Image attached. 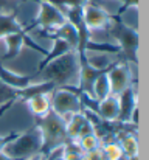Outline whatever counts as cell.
Returning a JSON list of instances; mask_svg holds the SVG:
<instances>
[{
    "label": "cell",
    "instance_id": "6da1fadb",
    "mask_svg": "<svg viewBox=\"0 0 149 160\" xmlns=\"http://www.w3.org/2000/svg\"><path fill=\"white\" fill-rule=\"evenodd\" d=\"M79 70H81L79 52L72 50L68 53L50 61L42 68H39L34 76L37 81H33V82H50L54 87H73V86L78 87Z\"/></svg>",
    "mask_w": 149,
    "mask_h": 160
},
{
    "label": "cell",
    "instance_id": "7a4b0ae2",
    "mask_svg": "<svg viewBox=\"0 0 149 160\" xmlns=\"http://www.w3.org/2000/svg\"><path fill=\"white\" fill-rule=\"evenodd\" d=\"M36 126L41 129V134H42V154L45 156L53 149L64 146L65 143L70 142L65 131L64 118L56 115L53 110H50L44 117H37Z\"/></svg>",
    "mask_w": 149,
    "mask_h": 160
},
{
    "label": "cell",
    "instance_id": "3957f363",
    "mask_svg": "<svg viewBox=\"0 0 149 160\" xmlns=\"http://www.w3.org/2000/svg\"><path fill=\"white\" fill-rule=\"evenodd\" d=\"M3 152L11 160H27L42 152V134L37 126L17 134L3 148Z\"/></svg>",
    "mask_w": 149,
    "mask_h": 160
},
{
    "label": "cell",
    "instance_id": "277c9868",
    "mask_svg": "<svg viewBox=\"0 0 149 160\" xmlns=\"http://www.w3.org/2000/svg\"><path fill=\"white\" fill-rule=\"evenodd\" d=\"M50 109L64 120L73 113L82 112L84 107L79 100L78 87H56L50 92Z\"/></svg>",
    "mask_w": 149,
    "mask_h": 160
},
{
    "label": "cell",
    "instance_id": "5b68a950",
    "mask_svg": "<svg viewBox=\"0 0 149 160\" xmlns=\"http://www.w3.org/2000/svg\"><path fill=\"white\" fill-rule=\"evenodd\" d=\"M34 20H36L37 28L54 33L67 20V17H65V12L56 3H53L50 0H41L37 3V11H36Z\"/></svg>",
    "mask_w": 149,
    "mask_h": 160
},
{
    "label": "cell",
    "instance_id": "8992f818",
    "mask_svg": "<svg viewBox=\"0 0 149 160\" xmlns=\"http://www.w3.org/2000/svg\"><path fill=\"white\" fill-rule=\"evenodd\" d=\"M106 75L110 84V95L113 97H118L123 90L129 89L134 84L131 64H127L126 61H117L106 70Z\"/></svg>",
    "mask_w": 149,
    "mask_h": 160
},
{
    "label": "cell",
    "instance_id": "52a82bcc",
    "mask_svg": "<svg viewBox=\"0 0 149 160\" xmlns=\"http://www.w3.org/2000/svg\"><path fill=\"white\" fill-rule=\"evenodd\" d=\"M81 17H82V23H84L87 31L107 28L112 22L110 16H107L102 9H99L87 2H84L81 5Z\"/></svg>",
    "mask_w": 149,
    "mask_h": 160
},
{
    "label": "cell",
    "instance_id": "ba28073f",
    "mask_svg": "<svg viewBox=\"0 0 149 160\" xmlns=\"http://www.w3.org/2000/svg\"><path fill=\"white\" fill-rule=\"evenodd\" d=\"M81 59L92 68L99 70V72H106L110 65H113L117 62V59H113L112 56L115 53H106V52H97V50H82L81 53Z\"/></svg>",
    "mask_w": 149,
    "mask_h": 160
},
{
    "label": "cell",
    "instance_id": "9c48e42d",
    "mask_svg": "<svg viewBox=\"0 0 149 160\" xmlns=\"http://www.w3.org/2000/svg\"><path fill=\"white\" fill-rule=\"evenodd\" d=\"M117 98H118V104H120V115H118V121H121V123H129L131 115H132L134 109L137 107V93H135V86L132 84L129 89L123 90Z\"/></svg>",
    "mask_w": 149,
    "mask_h": 160
},
{
    "label": "cell",
    "instance_id": "30bf717a",
    "mask_svg": "<svg viewBox=\"0 0 149 160\" xmlns=\"http://www.w3.org/2000/svg\"><path fill=\"white\" fill-rule=\"evenodd\" d=\"M54 38L67 42L73 50H81V33L78 30L76 25H73L72 22L65 20L56 31H54Z\"/></svg>",
    "mask_w": 149,
    "mask_h": 160
},
{
    "label": "cell",
    "instance_id": "8fae6325",
    "mask_svg": "<svg viewBox=\"0 0 149 160\" xmlns=\"http://www.w3.org/2000/svg\"><path fill=\"white\" fill-rule=\"evenodd\" d=\"M0 44L5 47V59H14L25 47V36L23 33H9L0 38Z\"/></svg>",
    "mask_w": 149,
    "mask_h": 160
},
{
    "label": "cell",
    "instance_id": "7c38bea8",
    "mask_svg": "<svg viewBox=\"0 0 149 160\" xmlns=\"http://www.w3.org/2000/svg\"><path fill=\"white\" fill-rule=\"evenodd\" d=\"M0 81L5 86L11 87L12 90H23L33 82V76H23V75L12 73L3 64H0Z\"/></svg>",
    "mask_w": 149,
    "mask_h": 160
},
{
    "label": "cell",
    "instance_id": "4fadbf2b",
    "mask_svg": "<svg viewBox=\"0 0 149 160\" xmlns=\"http://www.w3.org/2000/svg\"><path fill=\"white\" fill-rule=\"evenodd\" d=\"M97 115L101 117L104 121L109 123H115L118 121V115H120V104H118V98L110 95L104 100L98 101L97 106Z\"/></svg>",
    "mask_w": 149,
    "mask_h": 160
},
{
    "label": "cell",
    "instance_id": "5bb4252c",
    "mask_svg": "<svg viewBox=\"0 0 149 160\" xmlns=\"http://www.w3.org/2000/svg\"><path fill=\"white\" fill-rule=\"evenodd\" d=\"M120 23L132 31H138V5L124 3V6L118 12Z\"/></svg>",
    "mask_w": 149,
    "mask_h": 160
},
{
    "label": "cell",
    "instance_id": "9a60e30c",
    "mask_svg": "<svg viewBox=\"0 0 149 160\" xmlns=\"http://www.w3.org/2000/svg\"><path fill=\"white\" fill-rule=\"evenodd\" d=\"M117 142L124 154V157L131 156H138V140L132 132H118L117 134Z\"/></svg>",
    "mask_w": 149,
    "mask_h": 160
},
{
    "label": "cell",
    "instance_id": "2e32d148",
    "mask_svg": "<svg viewBox=\"0 0 149 160\" xmlns=\"http://www.w3.org/2000/svg\"><path fill=\"white\" fill-rule=\"evenodd\" d=\"M50 93H37L33 95L30 98H27V104L30 107V110L36 115V117H44L45 113H48L50 110Z\"/></svg>",
    "mask_w": 149,
    "mask_h": 160
},
{
    "label": "cell",
    "instance_id": "e0dca14e",
    "mask_svg": "<svg viewBox=\"0 0 149 160\" xmlns=\"http://www.w3.org/2000/svg\"><path fill=\"white\" fill-rule=\"evenodd\" d=\"M107 97H110V84H109V79H107L106 72H102V73H99L98 76L95 78V81H93L92 98L95 101H101V100H104Z\"/></svg>",
    "mask_w": 149,
    "mask_h": 160
},
{
    "label": "cell",
    "instance_id": "ac0fdd59",
    "mask_svg": "<svg viewBox=\"0 0 149 160\" xmlns=\"http://www.w3.org/2000/svg\"><path fill=\"white\" fill-rule=\"evenodd\" d=\"M72 50H73V48H72L67 42H64V41L54 38V39L51 41V50H50L48 53H45V59L42 61V64L39 65V68H42L45 64H48L50 61H53V59H56V58H59V56H62V54L68 53V52H72Z\"/></svg>",
    "mask_w": 149,
    "mask_h": 160
},
{
    "label": "cell",
    "instance_id": "d6986e66",
    "mask_svg": "<svg viewBox=\"0 0 149 160\" xmlns=\"http://www.w3.org/2000/svg\"><path fill=\"white\" fill-rule=\"evenodd\" d=\"M104 145H101V149L106 156V160H121L124 157L118 142H102Z\"/></svg>",
    "mask_w": 149,
    "mask_h": 160
},
{
    "label": "cell",
    "instance_id": "ffe728a7",
    "mask_svg": "<svg viewBox=\"0 0 149 160\" xmlns=\"http://www.w3.org/2000/svg\"><path fill=\"white\" fill-rule=\"evenodd\" d=\"M84 152L75 140H70L62 146V160H79L82 159Z\"/></svg>",
    "mask_w": 149,
    "mask_h": 160
},
{
    "label": "cell",
    "instance_id": "44dd1931",
    "mask_svg": "<svg viewBox=\"0 0 149 160\" xmlns=\"http://www.w3.org/2000/svg\"><path fill=\"white\" fill-rule=\"evenodd\" d=\"M79 148L82 149V152H89V151H93L101 146V138H99L97 134H90V135H86V137H81L78 140H75Z\"/></svg>",
    "mask_w": 149,
    "mask_h": 160
},
{
    "label": "cell",
    "instance_id": "7402d4cb",
    "mask_svg": "<svg viewBox=\"0 0 149 160\" xmlns=\"http://www.w3.org/2000/svg\"><path fill=\"white\" fill-rule=\"evenodd\" d=\"M84 160H106V156L101 149V146L93 149V151H89V152H84Z\"/></svg>",
    "mask_w": 149,
    "mask_h": 160
},
{
    "label": "cell",
    "instance_id": "603a6c76",
    "mask_svg": "<svg viewBox=\"0 0 149 160\" xmlns=\"http://www.w3.org/2000/svg\"><path fill=\"white\" fill-rule=\"evenodd\" d=\"M19 132H14V134H9V135H6V137H0V151H3V148H5V145L8 143V142H11L16 135H17Z\"/></svg>",
    "mask_w": 149,
    "mask_h": 160
},
{
    "label": "cell",
    "instance_id": "cb8c5ba5",
    "mask_svg": "<svg viewBox=\"0 0 149 160\" xmlns=\"http://www.w3.org/2000/svg\"><path fill=\"white\" fill-rule=\"evenodd\" d=\"M14 103H16V98H14V97H12L11 100H8L6 103H3V104L0 106V117H2V115H3V113H5V112H6L8 109H9V107L12 106Z\"/></svg>",
    "mask_w": 149,
    "mask_h": 160
},
{
    "label": "cell",
    "instance_id": "d4e9b609",
    "mask_svg": "<svg viewBox=\"0 0 149 160\" xmlns=\"http://www.w3.org/2000/svg\"><path fill=\"white\" fill-rule=\"evenodd\" d=\"M27 160H45V154L39 152V154H36V156H33V157H30V159H27Z\"/></svg>",
    "mask_w": 149,
    "mask_h": 160
},
{
    "label": "cell",
    "instance_id": "484cf974",
    "mask_svg": "<svg viewBox=\"0 0 149 160\" xmlns=\"http://www.w3.org/2000/svg\"><path fill=\"white\" fill-rule=\"evenodd\" d=\"M0 160H11V159H9V157H8V156L3 152V151H0Z\"/></svg>",
    "mask_w": 149,
    "mask_h": 160
},
{
    "label": "cell",
    "instance_id": "4316f807",
    "mask_svg": "<svg viewBox=\"0 0 149 160\" xmlns=\"http://www.w3.org/2000/svg\"><path fill=\"white\" fill-rule=\"evenodd\" d=\"M124 160H138V156H131V157H124Z\"/></svg>",
    "mask_w": 149,
    "mask_h": 160
},
{
    "label": "cell",
    "instance_id": "83f0119b",
    "mask_svg": "<svg viewBox=\"0 0 149 160\" xmlns=\"http://www.w3.org/2000/svg\"><path fill=\"white\" fill-rule=\"evenodd\" d=\"M118 2H123V3H126V0H118Z\"/></svg>",
    "mask_w": 149,
    "mask_h": 160
},
{
    "label": "cell",
    "instance_id": "f1b7e54d",
    "mask_svg": "<svg viewBox=\"0 0 149 160\" xmlns=\"http://www.w3.org/2000/svg\"><path fill=\"white\" fill-rule=\"evenodd\" d=\"M79 160H84V156H82V159H79Z\"/></svg>",
    "mask_w": 149,
    "mask_h": 160
}]
</instances>
